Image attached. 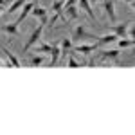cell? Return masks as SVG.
<instances>
[{"mask_svg": "<svg viewBox=\"0 0 135 135\" xmlns=\"http://www.w3.org/2000/svg\"><path fill=\"white\" fill-rule=\"evenodd\" d=\"M43 27H45V25H43V23H40V25H38V27L32 31V34L29 36V40L25 42V45H23V52H29L32 47L36 45V43L40 42V38H42V32H43Z\"/></svg>", "mask_w": 135, "mask_h": 135, "instance_id": "cell-1", "label": "cell"}, {"mask_svg": "<svg viewBox=\"0 0 135 135\" xmlns=\"http://www.w3.org/2000/svg\"><path fill=\"white\" fill-rule=\"evenodd\" d=\"M81 38H97V36L90 34V32L85 29V25L81 23V25H78V27H76V29L72 31V36H70V40H72V42H78V40H81Z\"/></svg>", "mask_w": 135, "mask_h": 135, "instance_id": "cell-2", "label": "cell"}, {"mask_svg": "<svg viewBox=\"0 0 135 135\" xmlns=\"http://www.w3.org/2000/svg\"><path fill=\"white\" fill-rule=\"evenodd\" d=\"M0 51H2L4 54H6V58H7V61H9L11 65L15 67V69H20V67H22L20 60H18V58H16V56H15V54H13V52H11L9 49H7V47H4V45H2V47H0Z\"/></svg>", "mask_w": 135, "mask_h": 135, "instance_id": "cell-3", "label": "cell"}, {"mask_svg": "<svg viewBox=\"0 0 135 135\" xmlns=\"http://www.w3.org/2000/svg\"><path fill=\"white\" fill-rule=\"evenodd\" d=\"M128 25H130V22H123V23H119V25H112L110 27V32H115L119 38H126V31H128Z\"/></svg>", "mask_w": 135, "mask_h": 135, "instance_id": "cell-4", "label": "cell"}, {"mask_svg": "<svg viewBox=\"0 0 135 135\" xmlns=\"http://www.w3.org/2000/svg\"><path fill=\"white\" fill-rule=\"evenodd\" d=\"M32 6H34V4H32V2H25V4H23V6H22V7H23V9H22L20 16H18V20L15 22V23H16V25H20L22 22H23V20H25V18H27V16H29V15H31V9H32Z\"/></svg>", "mask_w": 135, "mask_h": 135, "instance_id": "cell-5", "label": "cell"}, {"mask_svg": "<svg viewBox=\"0 0 135 135\" xmlns=\"http://www.w3.org/2000/svg\"><path fill=\"white\" fill-rule=\"evenodd\" d=\"M99 40H97V45H108V43H114L119 40V36L115 34V32H108V34H104V36H97Z\"/></svg>", "mask_w": 135, "mask_h": 135, "instance_id": "cell-6", "label": "cell"}, {"mask_svg": "<svg viewBox=\"0 0 135 135\" xmlns=\"http://www.w3.org/2000/svg\"><path fill=\"white\" fill-rule=\"evenodd\" d=\"M104 13L108 15L110 22H115V7H114V0H103Z\"/></svg>", "mask_w": 135, "mask_h": 135, "instance_id": "cell-7", "label": "cell"}, {"mask_svg": "<svg viewBox=\"0 0 135 135\" xmlns=\"http://www.w3.org/2000/svg\"><path fill=\"white\" fill-rule=\"evenodd\" d=\"M94 51H97V43H81L76 47V52H81V54H90Z\"/></svg>", "mask_w": 135, "mask_h": 135, "instance_id": "cell-8", "label": "cell"}, {"mask_svg": "<svg viewBox=\"0 0 135 135\" xmlns=\"http://www.w3.org/2000/svg\"><path fill=\"white\" fill-rule=\"evenodd\" d=\"M60 49H61L60 56L67 58V54L70 52V49H72V40H70V38H63V40H61V43H60Z\"/></svg>", "mask_w": 135, "mask_h": 135, "instance_id": "cell-9", "label": "cell"}, {"mask_svg": "<svg viewBox=\"0 0 135 135\" xmlns=\"http://www.w3.org/2000/svg\"><path fill=\"white\" fill-rule=\"evenodd\" d=\"M0 31H4V32H7L9 36H18L20 34V31H18V25L13 22V23H6V25H2L0 27Z\"/></svg>", "mask_w": 135, "mask_h": 135, "instance_id": "cell-10", "label": "cell"}, {"mask_svg": "<svg viewBox=\"0 0 135 135\" xmlns=\"http://www.w3.org/2000/svg\"><path fill=\"white\" fill-rule=\"evenodd\" d=\"M60 52H61V49H60V43H54V45H52V51H51V61H49V67H54V65L58 63Z\"/></svg>", "mask_w": 135, "mask_h": 135, "instance_id": "cell-11", "label": "cell"}, {"mask_svg": "<svg viewBox=\"0 0 135 135\" xmlns=\"http://www.w3.org/2000/svg\"><path fill=\"white\" fill-rule=\"evenodd\" d=\"M31 15H34L36 18H47V9L45 7H42V6H32V9H31Z\"/></svg>", "mask_w": 135, "mask_h": 135, "instance_id": "cell-12", "label": "cell"}, {"mask_svg": "<svg viewBox=\"0 0 135 135\" xmlns=\"http://www.w3.org/2000/svg\"><path fill=\"white\" fill-rule=\"evenodd\" d=\"M79 6H81V9L92 18V20H95V15H94V11H92V6H90V2L88 0H79Z\"/></svg>", "mask_w": 135, "mask_h": 135, "instance_id": "cell-13", "label": "cell"}, {"mask_svg": "<svg viewBox=\"0 0 135 135\" xmlns=\"http://www.w3.org/2000/svg\"><path fill=\"white\" fill-rule=\"evenodd\" d=\"M63 9L67 11L65 22H69V20H76V18H78V7H76V6H69V7H63Z\"/></svg>", "mask_w": 135, "mask_h": 135, "instance_id": "cell-14", "label": "cell"}, {"mask_svg": "<svg viewBox=\"0 0 135 135\" xmlns=\"http://www.w3.org/2000/svg\"><path fill=\"white\" fill-rule=\"evenodd\" d=\"M119 54H121V51H101L99 52V56L103 60H115V58H119Z\"/></svg>", "mask_w": 135, "mask_h": 135, "instance_id": "cell-15", "label": "cell"}, {"mask_svg": "<svg viewBox=\"0 0 135 135\" xmlns=\"http://www.w3.org/2000/svg\"><path fill=\"white\" fill-rule=\"evenodd\" d=\"M25 2H27V0H13V4L7 7V13H9V15L11 13H16L18 9H22V6H23Z\"/></svg>", "mask_w": 135, "mask_h": 135, "instance_id": "cell-16", "label": "cell"}, {"mask_svg": "<svg viewBox=\"0 0 135 135\" xmlns=\"http://www.w3.org/2000/svg\"><path fill=\"white\" fill-rule=\"evenodd\" d=\"M52 51V45H47V43H40L38 47H36V51L34 52H40V54H51Z\"/></svg>", "mask_w": 135, "mask_h": 135, "instance_id": "cell-17", "label": "cell"}, {"mask_svg": "<svg viewBox=\"0 0 135 135\" xmlns=\"http://www.w3.org/2000/svg\"><path fill=\"white\" fill-rule=\"evenodd\" d=\"M133 43H135V40L133 38H123V40H119V47L121 49H128V47H133Z\"/></svg>", "mask_w": 135, "mask_h": 135, "instance_id": "cell-18", "label": "cell"}, {"mask_svg": "<svg viewBox=\"0 0 135 135\" xmlns=\"http://www.w3.org/2000/svg\"><path fill=\"white\" fill-rule=\"evenodd\" d=\"M43 65V54H36L31 58V67H40Z\"/></svg>", "mask_w": 135, "mask_h": 135, "instance_id": "cell-19", "label": "cell"}, {"mask_svg": "<svg viewBox=\"0 0 135 135\" xmlns=\"http://www.w3.org/2000/svg\"><path fill=\"white\" fill-rule=\"evenodd\" d=\"M63 6H65V0H54V4H52V11H54V13H61Z\"/></svg>", "mask_w": 135, "mask_h": 135, "instance_id": "cell-20", "label": "cell"}, {"mask_svg": "<svg viewBox=\"0 0 135 135\" xmlns=\"http://www.w3.org/2000/svg\"><path fill=\"white\" fill-rule=\"evenodd\" d=\"M67 63H69V67H70V69H78V67H79V63H78V60L74 58V56L70 54V52L67 54Z\"/></svg>", "mask_w": 135, "mask_h": 135, "instance_id": "cell-21", "label": "cell"}, {"mask_svg": "<svg viewBox=\"0 0 135 135\" xmlns=\"http://www.w3.org/2000/svg\"><path fill=\"white\" fill-rule=\"evenodd\" d=\"M4 13H7V6H6V4H0V16H2Z\"/></svg>", "mask_w": 135, "mask_h": 135, "instance_id": "cell-22", "label": "cell"}, {"mask_svg": "<svg viewBox=\"0 0 135 135\" xmlns=\"http://www.w3.org/2000/svg\"><path fill=\"white\" fill-rule=\"evenodd\" d=\"M0 67H13L9 61H4V60H0Z\"/></svg>", "mask_w": 135, "mask_h": 135, "instance_id": "cell-23", "label": "cell"}, {"mask_svg": "<svg viewBox=\"0 0 135 135\" xmlns=\"http://www.w3.org/2000/svg\"><path fill=\"white\" fill-rule=\"evenodd\" d=\"M90 4H99V2H103V0H88Z\"/></svg>", "mask_w": 135, "mask_h": 135, "instance_id": "cell-24", "label": "cell"}, {"mask_svg": "<svg viewBox=\"0 0 135 135\" xmlns=\"http://www.w3.org/2000/svg\"><path fill=\"white\" fill-rule=\"evenodd\" d=\"M123 2H128V4H133V0H123Z\"/></svg>", "mask_w": 135, "mask_h": 135, "instance_id": "cell-25", "label": "cell"}]
</instances>
